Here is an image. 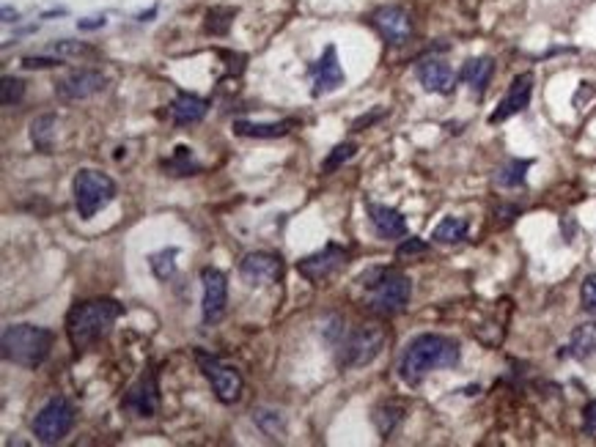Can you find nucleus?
I'll return each instance as SVG.
<instances>
[{
    "mask_svg": "<svg viewBox=\"0 0 596 447\" xmlns=\"http://www.w3.org/2000/svg\"><path fill=\"white\" fill-rule=\"evenodd\" d=\"M124 305L116 299H86L75 302L67 313V335L69 344L77 354L107 338L113 329V324L122 318Z\"/></svg>",
    "mask_w": 596,
    "mask_h": 447,
    "instance_id": "1",
    "label": "nucleus"
},
{
    "mask_svg": "<svg viewBox=\"0 0 596 447\" xmlns=\"http://www.w3.org/2000/svg\"><path fill=\"white\" fill-rule=\"evenodd\" d=\"M462 357V349L454 338H446V335H435L426 332L418 335V338L404 349L402 362H399V376L415 387L420 384L431 371L438 368H454Z\"/></svg>",
    "mask_w": 596,
    "mask_h": 447,
    "instance_id": "2",
    "label": "nucleus"
},
{
    "mask_svg": "<svg viewBox=\"0 0 596 447\" xmlns=\"http://www.w3.org/2000/svg\"><path fill=\"white\" fill-rule=\"evenodd\" d=\"M357 283L371 291L368 310L376 313V316H399L407 308L410 297H412L410 277L396 272V269H388V266L366 269L357 277Z\"/></svg>",
    "mask_w": 596,
    "mask_h": 447,
    "instance_id": "3",
    "label": "nucleus"
},
{
    "mask_svg": "<svg viewBox=\"0 0 596 447\" xmlns=\"http://www.w3.org/2000/svg\"><path fill=\"white\" fill-rule=\"evenodd\" d=\"M52 329L36 326V324H9L0 338V349H4V360L14 362L20 368H39L52 349Z\"/></svg>",
    "mask_w": 596,
    "mask_h": 447,
    "instance_id": "4",
    "label": "nucleus"
},
{
    "mask_svg": "<svg viewBox=\"0 0 596 447\" xmlns=\"http://www.w3.org/2000/svg\"><path fill=\"white\" fill-rule=\"evenodd\" d=\"M116 198V182L102 174V171H91V167H83L75 176V206L77 214L83 219L96 217V211H102L107 203Z\"/></svg>",
    "mask_w": 596,
    "mask_h": 447,
    "instance_id": "5",
    "label": "nucleus"
},
{
    "mask_svg": "<svg viewBox=\"0 0 596 447\" xmlns=\"http://www.w3.org/2000/svg\"><path fill=\"white\" fill-rule=\"evenodd\" d=\"M72 428H75V407L64 396L50 398L33 420V434L44 444H56V442L67 439V434Z\"/></svg>",
    "mask_w": 596,
    "mask_h": 447,
    "instance_id": "6",
    "label": "nucleus"
},
{
    "mask_svg": "<svg viewBox=\"0 0 596 447\" xmlns=\"http://www.w3.org/2000/svg\"><path fill=\"white\" fill-rule=\"evenodd\" d=\"M388 344V332L383 326H360L349 332L341 344V365L344 368H363L383 354Z\"/></svg>",
    "mask_w": 596,
    "mask_h": 447,
    "instance_id": "7",
    "label": "nucleus"
},
{
    "mask_svg": "<svg viewBox=\"0 0 596 447\" xmlns=\"http://www.w3.org/2000/svg\"><path fill=\"white\" fill-rule=\"evenodd\" d=\"M195 360H198L201 373H203L206 381L212 384L218 401H221V404H237L239 396H242V387H245L242 373H239L234 365H226L221 357L206 354V352H201V349L195 352Z\"/></svg>",
    "mask_w": 596,
    "mask_h": 447,
    "instance_id": "8",
    "label": "nucleus"
},
{
    "mask_svg": "<svg viewBox=\"0 0 596 447\" xmlns=\"http://www.w3.org/2000/svg\"><path fill=\"white\" fill-rule=\"evenodd\" d=\"M347 261H349V250L341 247V245H336V242H330V245H324L321 250L305 255V258L297 264V272L305 277L308 283L319 286V283H324V281H330V277H333L339 269H344Z\"/></svg>",
    "mask_w": 596,
    "mask_h": 447,
    "instance_id": "9",
    "label": "nucleus"
},
{
    "mask_svg": "<svg viewBox=\"0 0 596 447\" xmlns=\"http://www.w3.org/2000/svg\"><path fill=\"white\" fill-rule=\"evenodd\" d=\"M239 274L248 286H273L284 277V258L266 250L248 253L239 261Z\"/></svg>",
    "mask_w": 596,
    "mask_h": 447,
    "instance_id": "10",
    "label": "nucleus"
},
{
    "mask_svg": "<svg viewBox=\"0 0 596 447\" xmlns=\"http://www.w3.org/2000/svg\"><path fill=\"white\" fill-rule=\"evenodd\" d=\"M201 286H203V321L214 324L221 321L226 313V302H229V281L221 269L214 266H203L201 269Z\"/></svg>",
    "mask_w": 596,
    "mask_h": 447,
    "instance_id": "11",
    "label": "nucleus"
},
{
    "mask_svg": "<svg viewBox=\"0 0 596 447\" xmlns=\"http://www.w3.org/2000/svg\"><path fill=\"white\" fill-rule=\"evenodd\" d=\"M371 25L376 28V33L383 36L388 44L393 47H402L410 41L412 36V17L407 9L402 6H383L371 14Z\"/></svg>",
    "mask_w": 596,
    "mask_h": 447,
    "instance_id": "12",
    "label": "nucleus"
},
{
    "mask_svg": "<svg viewBox=\"0 0 596 447\" xmlns=\"http://www.w3.org/2000/svg\"><path fill=\"white\" fill-rule=\"evenodd\" d=\"M122 409L135 415V417H154L159 412V387H157V376H140L122 401Z\"/></svg>",
    "mask_w": 596,
    "mask_h": 447,
    "instance_id": "13",
    "label": "nucleus"
},
{
    "mask_svg": "<svg viewBox=\"0 0 596 447\" xmlns=\"http://www.w3.org/2000/svg\"><path fill=\"white\" fill-rule=\"evenodd\" d=\"M104 85H107V77L102 72L77 69V72H69L67 77H61L56 83V94L64 102H80V99H88V96L104 91Z\"/></svg>",
    "mask_w": 596,
    "mask_h": 447,
    "instance_id": "14",
    "label": "nucleus"
},
{
    "mask_svg": "<svg viewBox=\"0 0 596 447\" xmlns=\"http://www.w3.org/2000/svg\"><path fill=\"white\" fill-rule=\"evenodd\" d=\"M530 94H533V75L530 72H522L511 80L506 96L501 99V104L495 107V113L490 116V124H501V121H509L511 116L522 113V110L530 104Z\"/></svg>",
    "mask_w": 596,
    "mask_h": 447,
    "instance_id": "15",
    "label": "nucleus"
},
{
    "mask_svg": "<svg viewBox=\"0 0 596 447\" xmlns=\"http://www.w3.org/2000/svg\"><path fill=\"white\" fill-rule=\"evenodd\" d=\"M313 96H324V94H333L344 85V69L339 64V55L336 47L330 44L324 49L321 58L313 64Z\"/></svg>",
    "mask_w": 596,
    "mask_h": 447,
    "instance_id": "16",
    "label": "nucleus"
},
{
    "mask_svg": "<svg viewBox=\"0 0 596 447\" xmlns=\"http://www.w3.org/2000/svg\"><path fill=\"white\" fill-rule=\"evenodd\" d=\"M368 209V219L374 231L383 237V239H404L407 237V219L402 211L391 209V206H383V203H366Z\"/></svg>",
    "mask_w": 596,
    "mask_h": 447,
    "instance_id": "17",
    "label": "nucleus"
},
{
    "mask_svg": "<svg viewBox=\"0 0 596 447\" xmlns=\"http://www.w3.org/2000/svg\"><path fill=\"white\" fill-rule=\"evenodd\" d=\"M415 72H418L420 85H423L426 91H431V94H451L454 85H456L454 69H451L446 61H440V58H426V61H420Z\"/></svg>",
    "mask_w": 596,
    "mask_h": 447,
    "instance_id": "18",
    "label": "nucleus"
},
{
    "mask_svg": "<svg viewBox=\"0 0 596 447\" xmlns=\"http://www.w3.org/2000/svg\"><path fill=\"white\" fill-rule=\"evenodd\" d=\"M206 110H209V102H206V99L182 91V94L174 99V104H171V119H174V124H179V127H190V124L203 121Z\"/></svg>",
    "mask_w": 596,
    "mask_h": 447,
    "instance_id": "19",
    "label": "nucleus"
},
{
    "mask_svg": "<svg viewBox=\"0 0 596 447\" xmlns=\"http://www.w3.org/2000/svg\"><path fill=\"white\" fill-rule=\"evenodd\" d=\"M596 354V321H588V324H580L574 332L569 344L561 349L558 357H574V360H588Z\"/></svg>",
    "mask_w": 596,
    "mask_h": 447,
    "instance_id": "20",
    "label": "nucleus"
},
{
    "mask_svg": "<svg viewBox=\"0 0 596 447\" xmlns=\"http://www.w3.org/2000/svg\"><path fill=\"white\" fill-rule=\"evenodd\" d=\"M492 72H495V61L492 58H470L462 72H459V80L467 83L475 94H483L486 85L492 80Z\"/></svg>",
    "mask_w": 596,
    "mask_h": 447,
    "instance_id": "21",
    "label": "nucleus"
},
{
    "mask_svg": "<svg viewBox=\"0 0 596 447\" xmlns=\"http://www.w3.org/2000/svg\"><path fill=\"white\" fill-rule=\"evenodd\" d=\"M294 121H275V124H261V121H234V132L239 138H258V140H273L289 135Z\"/></svg>",
    "mask_w": 596,
    "mask_h": 447,
    "instance_id": "22",
    "label": "nucleus"
},
{
    "mask_svg": "<svg viewBox=\"0 0 596 447\" xmlns=\"http://www.w3.org/2000/svg\"><path fill=\"white\" fill-rule=\"evenodd\" d=\"M56 130H59V119L52 113H41L31 121V140L36 146V151L50 154L52 146H56Z\"/></svg>",
    "mask_w": 596,
    "mask_h": 447,
    "instance_id": "23",
    "label": "nucleus"
},
{
    "mask_svg": "<svg viewBox=\"0 0 596 447\" xmlns=\"http://www.w3.org/2000/svg\"><path fill=\"white\" fill-rule=\"evenodd\" d=\"M530 159H509L498 167L495 174V182L498 187H506V190H514V187H522L525 184V176L530 171Z\"/></svg>",
    "mask_w": 596,
    "mask_h": 447,
    "instance_id": "24",
    "label": "nucleus"
},
{
    "mask_svg": "<svg viewBox=\"0 0 596 447\" xmlns=\"http://www.w3.org/2000/svg\"><path fill=\"white\" fill-rule=\"evenodd\" d=\"M402 423H404V409L399 404H383L374 409V425L379 434H383V439L393 436Z\"/></svg>",
    "mask_w": 596,
    "mask_h": 447,
    "instance_id": "25",
    "label": "nucleus"
},
{
    "mask_svg": "<svg viewBox=\"0 0 596 447\" xmlns=\"http://www.w3.org/2000/svg\"><path fill=\"white\" fill-rule=\"evenodd\" d=\"M234 17H237V9L234 6H212L209 12H206V22H203V28H206V33H212V36H226L229 31H231V25H234Z\"/></svg>",
    "mask_w": 596,
    "mask_h": 447,
    "instance_id": "26",
    "label": "nucleus"
},
{
    "mask_svg": "<svg viewBox=\"0 0 596 447\" xmlns=\"http://www.w3.org/2000/svg\"><path fill=\"white\" fill-rule=\"evenodd\" d=\"M467 237V219L462 217H446L440 226L431 231V239L440 245H456Z\"/></svg>",
    "mask_w": 596,
    "mask_h": 447,
    "instance_id": "27",
    "label": "nucleus"
},
{
    "mask_svg": "<svg viewBox=\"0 0 596 447\" xmlns=\"http://www.w3.org/2000/svg\"><path fill=\"white\" fill-rule=\"evenodd\" d=\"M162 167H166V171L174 174V176H195L201 171V165L193 162V154H190L187 146H176L174 156L162 162Z\"/></svg>",
    "mask_w": 596,
    "mask_h": 447,
    "instance_id": "28",
    "label": "nucleus"
},
{
    "mask_svg": "<svg viewBox=\"0 0 596 447\" xmlns=\"http://www.w3.org/2000/svg\"><path fill=\"white\" fill-rule=\"evenodd\" d=\"M253 423H256L269 439H281L284 431H286L284 415H281V412H273V409H256V412H253Z\"/></svg>",
    "mask_w": 596,
    "mask_h": 447,
    "instance_id": "29",
    "label": "nucleus"
},
{
    "mask_svg": "<svg viewBox=\"0 0 596 447\" xmlns=\"http://www.w3.org/2000/svg\"><path fill=\"white\" fill-rule=\"evenodd\" d=\"M357 154V146L355 143H341V146H336L330 154H328V159L321 162V174L324 176H330V174H336L341 165H347L352 156Z\"/></svg>",
    "mask_w": 596,
    "mask_h": 447,
    "instance_id": "30",
    "label": "nucleus"
},
{
    "mask_svg": "<svg viewBox=\"0 0 596 447\" xmlns=\"http://www.w3.org/2000/svg\"><path fill=\"white\" fill-rule=\"evenodd\" d=\"M179 255V250L176 247H171V250H159V253H154L151 255V269H154V274L159 277V281H168V277L176 272V258Z\"/></svg>",
    "mask_w": 596,
    "mask_h": 447,
    "instance_id": "31",
    "label": "nucleus"
},
{
    "mask_svg": "<svg viewBox=\"0 0 596 447\" xmlns=\"http://www.w3.org/2000/svg\"><path fill=\"white\" fill-rule=\"evenodd\" d=\"M52 52H56L59 58H88V55H94V47H88L86 41L61 39V41L52 44Z\"/></svg>",
    "mask_w": 596,
    "mask_h": 447,
    "instance_id": "32",
    "label": "nucleus"
},
{
    "mask_svg": "<svg viewBox=\"0 0 596 447\" xmlns=\"http://www.w3.org/2000/svg\"><path fill=\"white\" fill-rule=\"evenodd\" d=\"M23 96H25V83L20 77H4V85H0V102H4V107L23 102Z\"/></svg>",
    "mask_w": 596,
    "mask_h": 447,
    "instance_id": "33",
    "label": "nucleus"
},
{
    "mask_svg": "<svg viewBox=\"0 0 596 447\" xmlns=\"http://www.w3.org/2000/svg\"><path fill=\"white\" fill-rule=\"evenodd\" d=\"M580 299H582V310L596 316V274H588L580 289Z\"/></svg>",
    "mask_w": 596,
    "mask_h": 447,
    "instance_id": "34",
    "label": "nucleus"
},
{
    "mask_svg": "<svg viewBox=\"0 0 596 447\" xmlns=\"http://www.w3.org/2000/svg\"><path fill=\"white\" fill-rule=\"evenodd\" d=\"M426 250H429V245H426L423 239H407V242L399 245L396 255H399V258H412V255H420V253H426Z\"/></svg>",
    "mask_w": 596,
    "mask_h": 447,
    "instance_id": "35",
    "label": "nucleus"
},
{
    "mask_svg": "<svg viewBox=\"0 0 596 447\" xmlns=\"http://www.w3.org/2000/svg\"><path fill=\"white\" fill-rule=\"evenodd\" d=\"M582 434L596 439V401H588L582 409Z\"/></svg>",
    "mask_w": 596,
    "mask_h": 447,
    "instance_id": "36",
    "label": "nucleus"
},
{
    "mask_svg": "<svg viewBox=\"0 0 596 447\" xmlns=\"http://www.w3.org/2000/svg\"><path fill=\"white\" fill-rule=\"evenodd\" d=\"M25 69H52L61 67V58H47V55H31V58H23Z\"/></svg>",
    "mask_w": 596,
    "mask_h": 447,
    "instance_id": "37",
    "label": "nucleus"
},
{
    "mask_svg": "<svg viewBox=\"0 0 596 447\" xmlns=\"http://www.w3.org/2000/svg\"><path fill=\"white\" fill-rule=\"evenodd\" d=\"M104 17H88V20H77V28L80 31H99V28H104Z\"/></svg>",
    "mask_w": 596,
    "mask_h": 447,
    "instance_id": "38",
    "label": "nucleus"
},
{
    "mask_svg": "<svg viewBox=\"0 0 596 447\" xmlns=\"http://www.w3.org/2000/svg\"><path fill=\"white\" fill-rule=\"evenodd\" d=\"M383 116H385V110H376V113H374V116H363V119H357V121H355V130H363V127H368V124H374L376 119H383Z\"/></svg>",
    "mask_w": 596,
    "mask_h": 447,
    "instance_id": "39",
    "label": "nucleus"
},
{
    "mask_svg": "<svg viewBox=\"0 0 596 447\" xmlns=\"http://www.w3.org/2000/svg\"><path fill=\"white\" fill-rule=\"evenodd\" d=\"M495 214H498V217H501L503 222H511V219H514V217L519 214V209H517V206H501V209H498Z\"/></svg>",
    "mask_w": 596,
    "mask_h": 447,
    "instance_id": "40",
    "label": "nucleus"
},
{
    "mask_svg": "<svg viewBox=\"0 0 596 447\" xmlns=\"http://www.w3.org/2000/svg\"><path fill=\"white\" fill-rule=\"evenodd\" d=\"M561 228H564L566 242H572V234H574V219H572V217H564V219H561Z\"/></svg>",
    "mask_w": 596,
    "mask_h": 447,
    "instance_id": "41",
    "label": "nucleus"
},
{
    "mask_svg": "<svg viewBox=\"0 0 596 447\" xmlns=\"http://www.w3.org/2000/svg\"><path fill=\"white\" fill-rule=\"evenodd\" d=\"M17 17H20V14H17L12 6H4V22H17Z\"/></svg>",
    "mask_w": 596,
    "mask_h": 447,
    "instance_id": "42",
    "label": "nucleus"
}]
</instances>
